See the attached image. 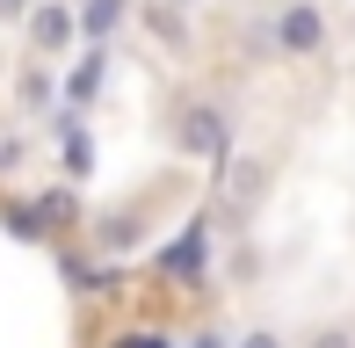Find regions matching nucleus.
<instances>
[{"instance_id":"10","label":"nucleus","mask_w":355,"mask_h":348,"mask_svg":"<svg viewBox=\"0 0 355 348\" xmlns=\"http://www.w3.org/2000/svg\"><path fill=\"white\" fill-rule=\"evenodd\" d=\"M312 348H355V334L348 327H327V334H312Z\"/></svg>"},{"instance_id":"7","label":"nucleus","mask_w":355,"mask_h":348,"mask_svg":"<svg viewBox=\"0 0 355 348\" xmlns=\"http://www.w3.org/2000/svg\"><path fill=\"white\" fill-rule=\"evenodd\" d=\"M51 87H58V80H51V66H29L22 80H15V102H22V116H37V109L51 102Z\"/></svg>"},{"instance_id":"11","label":"nucleus","mask_w":355,"mask_h":348,"mask_svg":"<svg viewBox=\"0 0 355 348\" xmlns=\"http://www.w3.org/2000/svg\"><path fill=\"white\" fill-rule=\"evenodd\" d=\"M109 348H174L167 334H123V341H109Z\"/></svg>"},{"instance_id":"1","label":"nucleus","mask_w":355,"mask_h":348,"mask_svg":"<svg viewBox=\"0 0 355 348\" xmlns=\"http://www.w3.org/2000/svg\"><path fill=\"white\" fill-rule=\"evenodd\" d=\"M22 37H29V51H37V66H58V58L80 44L73 0H37V8H29V22H22Z\"/></svg>"},{"instance_id":"9","label":"nucleus","mask_w":355,"mask_h":348,"mask_svg":"<svg viewBox=\"0 0 355 348\" xmlns=\"http://www.w3.org/2000/svg\"><path fill=\"white\" fill-rule=\"evenodd\" d=\"M232 348H283V334H268V327H254V334H239Z\"/></svg>"},{"instance_id":"4","label":"nucleus","mask_w":355,"mask_h":348,"mask_svg":"<svg viewBox=\"0 0 355 348\" xmlns=\"http://www.w3.org/2000/svg\"><path fill=\"white\" fill-rule=\"evenodd\" d=\"M182 153H196V160H225V146H232V131H225V109H211V102H196L182 116Z\"/></svg>"},{"instance_id":"6","label":"nucleus","mask_w":355,"mask_h":348,"mask_svg":"<svg viewBox=\"0 0 355 348\" xmlns=\"http://www.w3.org/2000/svg\"><path fill=\"white\" fill-rule=\"evenodd\" d=\"M73 22H80V44H109L131 22V0H73Z\"/></svg>"},{"instance_id":"8","label":"nucleus","mask_w":355,"mask_h":348,"mask_svg":"<svg viewBox=\"0 0 355 348\" xmlns=\"http://www.w3.org/2000/svg\"><path fill=\"white\" fill-rule=\"evenodd\" d=\"M37 211H44V225H66L80 203H73V189H44V196H37Z\"/></svg>"},{"instance_id":"12","label":"nucleus","mask_w":355,"mask_h":348,"mask_svg":"<svg viewBox=\"0 0 355 348\" xmlns=\"http://www.w3.org/2000/svg\"><path fill=\"white\" fill-rule=\"evenodd\" d=\"M29 8L37 0H0V22H29Z\"/></svg>"},{"instance_id":"3","label":"nucleus","mask_w":355,"mask_h":348,"mask_svg":"<svg viewBox=\"0 0 355 348\" xmlns=\"http://www.w3.org/2000/svg\"><path fill=\"white\" fill-rule=\"evenodd\" d=\"M153 268H159L167 283H196L203 268H211V225H189L174 247H159V254H153Z\"/></svg>"},{"instance_id":"2","label":"nucleus","mask_w":355,"mask_h":348,"mask_svg":"<svg viewBox=\"0 0 355 348\" xmlns=\"http://www.w3.org/2000/svg\"><path fill=\"white\" fill-rule=\"evenodd\" d=\"M276 51H283V58L327 51V15H319V0H283V15H276Z\"/></svg>"},{"instance_id":"13","label":"nucleus","mask_w":355,"mask_h":348,"mask_svg":"<svg viewBox=\"0 0 355 348\" xmlns=\"http://www.w3.org/2000/svg\"><path fill=\"white\" fill-rule=\"evenodd\" d=\"M167 8H196V0H167Z\"/></svg>"},{"instance_id":"5","label":"nucleus","mask_w":355,"mask_h":348,"mask_svg":"<svg viewBox=\"0 0 355 348\" xmlns=\"http://www.w3.org/2000/svg\"><path fill=\"white\" fill-rule=\"evenodd\" d=\"M102 80H109V44H87V51L66 66V80H58V94H66V109H87L94 94H102Z\"/></svg>"}]
</instances>
